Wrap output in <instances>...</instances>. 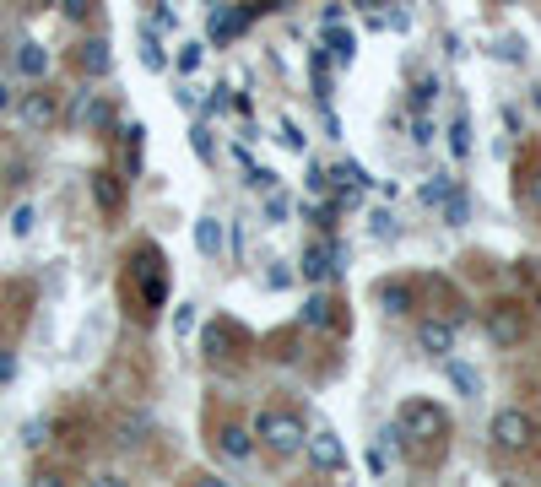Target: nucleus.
I'll list each match as a JSON object with an SVG mask.
<instances>
[{
    "label": "nucleus",
    "mask_w": 541,
    "mask_h": 487,
    "mask_svg": "<svg viewBox=\"0 0 541 487\" xmlns=\"http://www.w3.org/2000/svg\"><path fill=\"white\" fill-rule=\"evenodd\" d=\"M255 433L266 439V450H276V455H298L303 439H309V433H303V417H293V412H266L255 423Z\"/></svg>",
    "instance_id": "obj_1"
},
{
    "label": "nucleus",
    "mask_w": 541,
    "mask_h": 487,
    "mask_svg": "<svg viewBox=\"0 0 541 487\" xmlns=\"http://www.w3.org/2000/svg\"><path fill=\"white\" fill-rule=\"evenodd\" d=\"M395 428L417 433V439H444V433H450V417H444L433 401H406L401 417H395Z\"/></svg>",
    "instance_id": "obj_2"
},
{
    "label": "nucleus",
    "mask_w": 541,
    "mask_h": 487,
    "mask_svg": "<svg viewBox=\"0 0 541 487\" xmlns=\"http://www.w3.org/2000/svg\"><path fill=\"white\" fill-rule=\"evenodd\" d=\"M493 439L504 444V450H531V444H536L531 412H520V406H504V412L493 417Z\"/></svg>",
    "instance_id": "obj_3"
},
{
    "label": "nucleus",
    "mask_w": 541,
    "mask_h": 487,
    "mask_svg": "<svg viewBox=\"0 0 541 487\" xmlns=\"http://www.w3.org/2000/svg\"><path fill=\"white\" fill-rule=\"evenodd\" d=\"M303 450H309V460H314V466H320V471H336V477H341V471H347V450H341V439H336L331 428L309 433V439H303Z\"/></svg>",
    "instance_id": "obj_4"
},
{
    "label": "nucleus",
    "mask_w": 541,
    "mask_h": 487,
    "mask_svg": "<svg viewBox=\"0 0 541 487\" xmlns=\"http://www.w3.org/2000/svg\"><path fill=\"white\" fill-rule=\"evenodd\" d=\"M487 336H493L498 347H520L525 341V314L514 304H498L493 314H487Z\"/></svg>",
    "instance_id": "obj_5"
},
{
    "label": "nucleus",
    "mask_w": 541,
    "mask_h": 487,
    "mask_svg": "<svg viewBox=\"0 0 541 487\" xmlns=\"http://www.w3.org/2000/svg\"><path fill=\"white\" fill-rule=\"evenodd\" d=\"M341 271V244H309V255H303V276L309 282H331Z\"/></svg>",
    "instance_id": "obj_6"
},
{
    "label": "nucleus",
    "mask_w": 541,
    "mask_h": 487,
    "mask_svg": "<svg viewBox=\"0 0 541 487\" xmlns=\"http://www.w3.org/2000/svg\"><path fill=\"white\" fill-rule=\"evenodd\" d=\"M417 347L422 352H428V358H450V352H455V331H450V325H444V320H422L417 325Z\"/></svg>",
    "instance_id": "obj_7"
},
{
    "label": "nucleus",
    "mask_w": 541,
    "mask_h": 487,
    "mask_svg": "<svg viewBox=\"0 0 541 487\" xmlns=\"http://www.w3.org/2000/svg\"><path fill=\"white\" fill-rule=\"evenodd\" d=\"M55 92H28V98H22V125L28 130H49L55 125Z\"/></svg>",
    "instance_id": "obj_8"
},
{
    "label": "nucleus",
    "mask_w": 541,
    "mask_h": 487,
    "mask_svg": "<svg viewBox=\"0 0 541 487\" xmlns=\"http://www.w3.org/2000/svg\"><path fill=\"white\" fill-rule=\"evenodd\" d=\"M217 450H222V460H249V455H255V439H249L239 423H228L217 433Z\"/></svg>",
    "instance_id": "obj_9"
},
{
    "label": "nucleus",
    "mask_w": 541,
    "mask_h": 487,
    "mask_svg": "<svg viewBox=\"0 0 541 487\" xmlns=\"http://www.w3.org/2000/svg\"><path fill=\"white\" fill-rule=\"evenodd\" d=\"M147 433H152V417L147 412H130L120 428H114V439H120V450H141L147 444Z\"/></svg>",
    "instance_id": "obj_10"
},
{
    "label": "nucleus",
    "mask_w": 541,
    "mask_h": 487,
    "mask_svg": "<svg viewBox=\"0 0 541 487\" xmlns=\"http://www.w3.org/2000/svg\"><path fill=\"white\" fill-rule=\"evenodd\" d=\"M228 347H233V325L228 320H211L206 331H201V352H206V358H228Z\"/></svg>",
    "instance_id": "obj_11"
},
{
    "label": "nucleus",
    "mask_w": 541,
    "mask_h": 487,
    "mask_svg": "<svg viewBox=\"0 0 541 487\" xmlns=\"http://www.w3.org/2000/svg\"><path fill=\"white\" fill-rule=\"evenodd\" d=\"M195 249H201L206 260H222V222H217V217H201V222H195Z\"/></svg>",
    "instance_id": "obj_12"
},
{
    "label": "nucleus",
    "mask_w": 541,
    "mask_h": 487,
    "mask_svg": "<svg viewBox=\"0 0 541 487\" xmlns=\"http://www.w3.org/2000/svg\"><path fill=\"white\" fill-rule=\"evenodd\" d=\"M444 374H450V385L460 390V396H482V374L471 363H455V358H444Z\"/></svg>",
    "instance_id": "obj_13"
},
{
    "label": "nucleus",
    "mask_w": 541,
    "mask_h": 487,
    "mask_svg": "<svg viewBox=\"0 0 541 487\" xmlns=\"http://www.w3.org/2000/svg\"><path fill=\"white\" fill-rule=\"evenodd\" d=\"M92 195H98L103 212H120V206H125V184L114 179V174H98V179H92Z\"/></svg>",
    "instance_id": "obj_14"
},
{
    "label": "nucleus",
    "mask_w": 541,
    "mask_h": 487,
    "mask_svg": "<svg viewBox=\"0 0 541 487\" xmlns=\"http://www.w3.org/2000/svg\"><path fill=\"white\" fill-rule=\"evenodd\" d=\"M109 44H103V38H87V44H82V71L87 76H109Z\"/></svg>",
    "instance_id": "obj_15"
},
{
    "label": "nucleus",
    "mask_w": 541,
    "mask_h": 487,
    "mask_svg": "<svg viewBox=\"0 0 541 487\" xmlns=\"http://www.w3.org/2000/svg\"><path fill=\"white\" fill-rule=\"evenodd\" d=\"M17 71H22V76H44V71H49L44 44H22V49H17Z\"/></svg>",
    "instance_id": "obj_16"
},
{
    "label": "nucleus",
    "mask_w": 541,
    "mask_h": 487,
    "mask_svg": "<svg viewBox=\"0 0 541 487\" xmlns=\"http://www.w3.org/2000/svg\"><path fill=\"white\" fill-rule=\"evenodd\" d=\"M379 304H385V314H406V309H412V287L385 282V287H379Z\"/></svg>",
    "instance_id": "obj_17"
},
{
    "label": "nucleus",
    "mask_w": 541,
    "mask_h": 487,
    "mask_svg": "<svg viewBox=\"0 0 541 487\" xmlns=\"http://www.w3.org/2000/svg\"><path fill=\"white\" fill-rule=\"evenodd\" d=\"M450 152L460 157V163L471 157V120L466 114H455V125H450Z\"/></svg>",
    "instance_id": "obj_18"
},
{
    "label": "nucleus",
    "mask_w": 541,
    "mask_h": 487,
    "mask_svg": "<svg viewBox=\"0 0 541 487\" xmlns=\"http://www.w3.org/2000/svg\"><path fill=\"white\" fill-rule=\"evenodd\" d=\"M141 136H147L141 125L125 130V174H141Z\"/></svg>",
    "instance_id": "obj_19"
},
{
    "label": "nucleus",
    "mask_w": 541,
    "mask_h": 487,
    "mask_svg": "<svg viewBox=\"0 0 541 487\" xmlns=\"http://www.w3.org/2000/svg\"><path fill=\"white\" fill-rule=\"evenodd\" d=\"M141 65H147V71H163V65H168V55L157 49V38H152V28H141Z\"/></svg>",
    "instance_id": "obj_20"
},
{
    "label": "nucleus",
    "mask_w": 541,
    "mask_h": 487,
    "mask_svg": "<svg viewBox=\"0 0 541 487\" xmlns=\"http://www.w3.org/2000/svg\"><path fill=\"white\" fill-rule=\"evenodd\" d=\"M471 217V201H466V195H444V222H450V228H460V222H466Z\"/></svg>",
    "instance_id": "obj_21"
},
{
    "label": "nucleus",
    "mask_w": 541,
    "mask_h": 487,
    "mask_svg": "<svg viewBox=\"0 0 541 487\" xmlns=\"http://www.w3.org/2000/svg\"><path fill=\"white\" fill-rule=\"evenodd\" d=\"M190 147H195V157H201V163H211L217 141H211V130H206V125H195V130H190Z\"/></svg>",
    "instance_id": "obj_22"
},
{
    "label": "nucleus",
    "mask_w": 541,
    "mask_h": 487,
    "mask_svg": "<svg viewBox=\"0 0 541 487\" xmlns=\"http://www.w3.org/2000/svg\"><path fill=\"white\" fill-rule=\"evenodd\" d=\"M276 141H282L287 152H303V130H298L293 120H282V125H276Z\"/></svg>",
    "instance_id": "obj_23"
},
{
    "label": "nucleus",
    "mask_w": 541,
    "mask_h": 487,
    "mask_svg": "<svg viewBox=\"0 0 541 487\" xmlns=\"http://www.w3.org/2000/svg\"><path fill=\"white\" fill-rule=\"evenodd\" d=\"M433 98H439V82H433V76H422V82H417V92H412V109H428Z\"/></svg>",
    "instance_id": "obj_24"
},
{
    "label": "nucleus",
    "mask_w": 541,
    "mask_h": 487,
    "mask_svg": "<svg viewBox=\"0 0 541 487\" xmlns=\"http://www.w3.org/2000/svg\"><path fill=\"white\" fill-rule=\"evenodd\" d=\"M201 55H206L201 44H184V49H179V71H184V76H190V71H201Z\"/></svg>",
    "instance_id": "obj_25"
},
{
    "label": "nucleus",
    "mask_w": 541,
    "mask_h": 487,
    "mask_svg": "<svg viewBox=\"0 0 541 487\" xmlns=\"http://www.w3.org/2000/svg\"><path fill=\"white\" fill-rule=\"evenodd\" d=\"M11 233H17V239L33 233V206H17V212H11Z\"/></svg>",
    "instance_id": "obj_26"
},
{
    "label": "nucleus",
    "mask_w": 541,
    "mask_h": 487,
    "mask_svg": "<svg viewBox=\"0 0 541 487\" xmlns=\"http://www.w3.org/2000/svg\"><path fill=\"white\" fill-rule=\"evenodd\" d=\"M303 320H309V325H331V304H325V298H309V309H303Z\"/></svg>",
    "instance_id": "obj_27"
},
{
    "label": "nucleus",
    "mask_w": 541,
    "mask_h": 487,
    "mask_svg": "<svg viewBox=\"0 0 541 487\" xmlns=\"http://www.w3.org/2000/svg\"><path fill=\"white\" fill-rule=\"evenodd\" d=\"M266 217H271V228H282V222H287V195H276V190H271V201H266Z\"/></svg>",
    "instance_id": "obj_28"
},
{
    "label": "nucleus",
    "mask_w": 541,
    "mask_h": 487,
    "mask_svg": "<svg viewBox=\"0 0 541 487\" xmlns=\"http://www.w3.org/2000/svg\"><path fill=\"white\" fill-rule=\"evenodd\" d=\"M444 195H450V179H433L428 190H422V206H444Z\"/></svg>",
    "instance_id": "obj_29"
},
{
    "label": "nucleus",
    "mask_w": 541,
    "mask_h": 487,
    "mask_svg": "<svg viewBox=\"0 0 541 487\" xmlns=\"http://www.w3.org/2000/svg\"><path fill=\"white\" fill-rule=\"evenodd\" d=\"M368 228H374L379 239H395V217L390 212H374V217H368Z\"/></svg>",
    "instance_id": "obj_30"
},
{
    "label": "nucleus",
    "mask_w": 541,
    "mask_h": 487,
    "mask_svg": "<svg viewBox=\"0 0 541 487\" xmlns=\"http://www.w3.org/2000/svg\"><path fill=\"white\" fill-rule=\"evenodd\" d=\"M44 433H49V423L38 417V423H28V428H22V444H28V450H38V444H44Z\"/></svg>",
    "instance_id": "obj_31"
},
{
    "label": "nucleus",
    "mask_w": 541,
    "mask_h": 487,
    "mask_svg": "<svg viewBox=\"0 0 541 487\" xmlns=\"http://www.w3.org/2000/svg\"><path fill=\"white\" fill-rule=\"evenodd\" d=\"M249 184H255V190H276V174H271V168H249Z\"/></svg>",
    "instance_id": "obj_32"
},
{
    "label": "nucleus",
    "mask_w": 541,
    "mask_h": 487,
    "mask_svg": "<svg viewBox=\"0 0 541 487\" xmlns=\"http://www.w3.org/2000/svg\"><path fill=\"white\" fill-rule=\"evenodd\" d=\"M65 17H71V22H87V17H92V0H65Z\"/></svg>",
    "instance_id": "obj_33"
},
{
    "label": "nucleus",
    "mask_w": 541,
    "mask_h": 487,
    "mask_svg": "<svg viewBox=\"0 0 541 487\" xmlns=\"http://www.w3.org/2000/svg\"><path fill=\"white\" fill-rule=\"evenodd\" d=\"M174 331H179V336H190V331H195V309H190V304H184V309L174 314Z\"/></svg>",
    "instance_id": "obj_34"
},
{
    "label": "nucleus",
    "mask_w": 541,
    "mask_h": 487,
    "mask_svg": "<svg viewBox=\"0 0 541 487\" xmlns=\"http://www.w3.org/2000/svg\"><path fill=\"white\" fill-rule=\"evenodd\" d=\"M331 49H336L341 60H352V33H341V28H336V33H331Z\"/></svg>",
    "instance_id": "obj_35"
},
{
    "label": "nucleus",
    "mask_w": 541,
    "mask_h": 487,
    "mask_svg": "<svg viewBox=\"0 0 541 487\" xmlns=\"http://www.w3.org/2000/svg\"><path fill=\"white\" fill-rule=\"evenodd\" d=\"M309 190L325 195V190H331V174H325V168H309Z\"/></svg>",
    "instance_id": "obj_36"
},
{
    "label": "nucleus",
    "mask_w": 541,
    "mask_h": 487,
    "mask_svg": "<svg viewBox=\"0 0 541 487\" xmlns=\"http://www.w3.org/2000/svg\"><path fill=\"white\" fill-rule=\"evenodd\" d=\"M368 471H374V477H385V471H390V455H385V450H368Z\"/></svg>",
    "instance_id": "obj_37"
},
{
    "label": "nucleus",
    "mask_w": 541,
    "mask_h": 487,
    "mask_svg": "<svg viewBox=\"0 0 541 487\" xmlns=\"http://www.w3.org/2000/svg\"><path fill=\"white\" fill-rule=\"evenodd\" d=\"M412 141H417V147H428V141H433V125L422 120V114H417V125H412Z\"/></svg>",
    "instance_id": "obj_38"
},
{
    "label": "nucleus",
    "mask_w": 541,
    "mask_h": 487,
    "mask_svg": "<svg viewBox=\"0 0 541 487\" xmlns=\"http://www.w3.org/2000/svg\"><path fill=\"white\" fill-rule=\"evenodd\" d=\"M6 379H17V358H11V352H0V385H6Z\"/></svg>",
    "instance_id": "obj_39"
},
{
    "label": "nucleus",
    "mask_w": 541,
    "mask_h": 487,
    "mask_svg": "<svg viewBox=\"0 0 541 487\" xmlns=\"http://www.w3.org/2000/svg\"><path fill=\"white\" fill-rule=\"evenodd\" d=\"M6 109H11V87L0 82V114H6Z\"/></svg>",
    "instance_id": "obj_40"
},
{
    "label": "nucleus",
    "mask_w": 541,
    "mask_h": 487,
    "mask_svg": "<svg viewBox=\"0 0 541 487\" xmlns=\"http://www.w3.org/2000/svg\"><path fill=\"white\" fill-rule=\"evenodd\" d=\"M536 206H541V174H536Z\"/></svg>",
    "instance_id": "obj_41"
},
{
    "label": "nucleus",
    "mask_w": 541,
    "mask_h": 487,
    "mask_svg": "<svg viewBox=\"0 0 541 487\" xmlns=\"http://www.w3.org/2000/svg\"><path fill=\"white\" fill-rule=\"evenodd\" d=\"M536 103H541V92H536Z\"/></svg>",
    "instance_id": "obj_42"
}]
</instances>
